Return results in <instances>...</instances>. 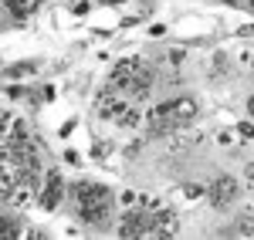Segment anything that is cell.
Segmentation results:
<instances>
[{
  "mask_svg": "<svg viewBox=\"0 0 254 240\" xmlns=\"http://www.w3.org/2000/svg\"><path fill=\"white\" fill-rule=\"evenodd\" d=\"M20 230H17V223L10 220V217H3L0 213V237H17Z\"/></svg>",
  "mask_w": 254,
  "mask_h": 240,
  "instance_id": "ba28073f",
  "label": "cell"
},
{
  "mask_svg": "<svg viewBox=\"0 0 254 240\" xmlns=\"http://www.w3.org/2000/svg\"><path fill=\"white\" fill-rule=\"evenodd\" d=\"M153 85H156L153 68H149L146 61H139V58L119 61L116 68H112V75H109V88L119 92L122 98H129V101H142L153 92Z\"/></svg>",
  "mask_w": 254,
  "mask_h": 240,
  "instance_id": "7a4b0ae2",
  "label": "cell"
},
{
  "mask_svg": "<svg viewBox=\"0 0 254 240\" xmlns=\"http://www.w3.org/2000/svg\"><path fill=\"white\" fill-rule=\"evenodd\" d=\"M224 3H237V0H224Z\"/></svg>",
  "mask_w": 254,
  "mask_h": 240,
  "instance_id": "5bb4252c",
  "label": "cell"
},
{
  "mask_svg": "<svg viewBox=\"0 0 254 240\" xmlns=\"http://www.w3.org/2000/svg\"><path fill=\"white\" fill-rule=\"evenodd\" d=\"M102 3H126V0H102Z\"/></svg>",
  "mask_w": 254,
  "mask_h": 240,
  "instance_id": "4fadbf2b",
  "label": "cell"
},
{
  "mask_svg": "<svg viewBox=\"0 0 254 240\" xmlns=\"http://www.w3.org/2000/svg\"><path fill=\"white\" fill-rule=\"evenodd\" d=\"M248 115H251V119H254V95H251V98H248Z\"/></svg>",
  "mask_w": 254,
  "mask_h": 240,
  "instance_id": "7c38bea8",
  "label": "cell"
},
{
  "mask_svg": "<svg viewBox=\"0 0 254 240\" xmlns=\"http://www.w3.org/2000/svg\"><path fill=\"white\" fill-rule=\"evenodd\" d=\"M159 203L153 200H142L132 206V210H126L122 217H119V237L132 240V237H149L153 234V210H156Z\"/></svg>",
  "mask_w": 254,
  "mask_h": 240,
  "instance_id": "277c9868",
  "label": "cell"
},
{
  "mask_svg": "<svg viewBox=\"0 0 254 240\" xmlns=\"http://www.w3.org/2000/svg\"><path fill=\"white\" fill-rule=\"evenodd\" d=\"M237 196H241V190H237V183L231 176H217L210 186H207V200L214 210H227V206H234Z\"/></svg>",
  "mask_w": 254,
  "mask_h": 240,
  "instance_id": "8992f818",
  "label": "cell"
},
{
  "mask_svg": "<svg viewBox=\"0 0 254 240\" xmlns=\"http://www.w3.org/2000/svg\"><path fill=\"white\" fill-rule=\"evenodd\" d=\"M68 206H71V213L81 223L98 227V223L109 220V213H112V190L95 183V180H75L68 186Z\"/></svg>",
  "mask_w": 254,
  "mask_h": 240,
  "instance_id": "6da1fadb",
  "label": "cell"
},
{
  "mask_svg": "<svg viewBox=\"0 0 254 240\" xmlns=\"http://www.w3.org/2000/svg\"><path fill=\"white\" fill-rule=\"evenodd\" d=\"M196 112H200V105L196 98H173V101H163L156 108H149L146 112V129L149 132H176V129H187V125H193Z\"/></svg>",
  "mask_w": 254,
  "mask_h": 240,
  "instance_id": "3957f363",
  "label": "cell"
},
{
  "mask_svg": "<svg viewBox=\"0 0 254 240\" xmlns=\"http://www.w3.org/2000/svg\"><path fill=\"white\" fill-rule=\"evenodd\" d=\"M68 200V186L61 180L58 169H48L44 176H41V190H38V203L44 210H58L61 203Z\"/></svg>",
  "mask_w": 254,
  "mask_h": 240,
  "instance_id": "5b68a950",
  "label": "cell"
},
{
  "mask_svg": "<svg viewBox=\"0 0 254 240\" xmlns=\"http://www.w3.org/2000/svg\"><path fill=\"white\" fill-rule=\"evenodd\" d=\"M10 112H0V156H3V142H7V132H10Z\"/></svg>",
  "mask_w": 254,
  "mask_h": 240,
  "instance_id": "9c48e42d",
  "label": "cell"
},
{
  "mask_svg": "<svg viewBox=\"0 0 254 240\" xmlns=\"http://www.w3.org/2000/svg\"><path fill=\"white\" fill-rule=\"evenodd\" d=\"M244 176H248V183H254V162H248V166H244Z\"/></svg>",
  "mask_w": 254,
  "mask_h": 240,
  "instance_id": "8fae6325",
  "label": "cell"
},
{
  "mask_svg": "<svg viewBox=\"0 0 254 240\" xmlns=\"http://www.w3.org/2000/svg\"><path fill=\"white\" fill-rule=\"evenodd\" d=\"M234 132H237V139H241V142L254 139V125H251V122H241V125H237Z\"/></svg>",
  "mask_w": 254,
  "mask_h": 240,
  "instance_id": "30bf717a",
  "label": "cell"
},
{
  "mask_svg": "<svg viewBox=\"0 0 254 240\" xmlns=\"http://www.w3.org/2000/svg\"><path fill=\"white\" fill-rule=\"evenodd\" d=\"M234 223H237V227H234L237 234H244V237H254V210H251V206H248V210H241Z\"/></svg>",
  "mask_w": 254,
  "mask_h": 240,
  "instance_id": "52a82bcc",
  "label": "cell"
}]
</instances>
